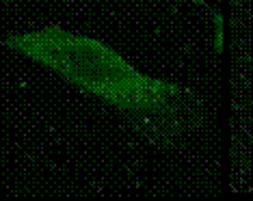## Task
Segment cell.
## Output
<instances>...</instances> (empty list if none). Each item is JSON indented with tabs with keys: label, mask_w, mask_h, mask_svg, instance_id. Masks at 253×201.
I'll return each instance as SVG.
<instances>
[{
	"label": "cell",
	"mask_w": 253,
	"mask_h": 201,
	"mask_svg": "<svg viewBox=\"0 0 253 201\" xmlns=\"http://www.w3.org/2000/svg\"><path fill=\"white\" fill-rule=\"evenodd\" d=\"M214 18V54L221 56L223 54V37H225V33H223V26H225V22H223V15L221 13H214L212 15Z\"/></svg>",
	"instance_id": "7a4b0ae2"
},
{
	"label": "cell",
	"mask_w": 253,
	"mask_h": 201,
	"mask_svg": "<svg viewBox=\"0 0 253 201\" xmlns=\"http://www.w3.org/2000/svg\"><path fill=\"white\" fill-rule=\"evenodd\" d=\"M4 2H7V0H0V7H2V4H4Z\"/></svg>",
	"instance_id": "3957f363"
},
{
	"label": "cell",
	"mask_w": 253,
	"mask_h": 201,
	"mask_svg": "<svg viewBox=\"0 0 253 201\" xmlns=\"http://www.w3.org/2000/svg\"><path fill=\"white\" fill-rule=\"evenodd\" d=\"M4 45L113 106L152 143L171 145L199 123V100L191 91L141 74L100 39L45 26L11 33Z\"/></svg>",
	"instance_id": "6da1fadb"
}]
</instances>
